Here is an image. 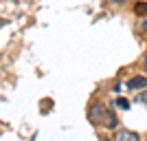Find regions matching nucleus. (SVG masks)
<instances>
[{
    "mask_svg": "<svg viewBox=\"0 0 147 141\" xmlns=\"http://www.w3.org/2000/svg\"><path fill=\"white\" fill-rule=\"evenodd\" d=\"M88 119H90L94 126L117 128V117H114V112L108 110V108H105V104H101V101H94V104L88 108Z\"/></svg>",
    "mask_w": 147,
    "mask_h": 141,
    "instance_id": "1",
    "label": "nucleus"
},
{
    "mask_svg": "<svg viewBox=\"0 0 147 141\" xmlns=\"http://www.w3.org/2000/svg\"><path fill=\"white\" fill-rule=\"evenodd\" d=\"M127 88L129 91H138V88H147V77L145 75H134L127 80Z\"/></svg>",
    "mask_w": 147,
    "mask_h": 141,
    "instance_id": "2",
    "label": "nucleus"
},
{
    "mask_svg": "<svg viewBox=\"0 0 147 141\" xmlns=\"http://www.w3.org/2000/svg\"><path fill=\"white\" fill-rule=\"evenodd\" d=\"M112 141H141V139H138V135L132 132V130H117V135H114Z\"/></svg>",
    "mask_w": 147,
    "mask_h": 141,
    "instance_id": "3",
    "label": "nucleus"
},
{
    "mask_svg": "<svg viewBox=\"0 0 147 141\" xmlns=\"http://www.w3.org/2000/svg\"><path fill=\"white\" fill-rule=\"evenodd\" d=\"M117 106L121 108V110H127V108H129V101H127L125 97H119V99H117Z\"/></svg>",
    "mask_w": 147,
    "mask_h": 141,
    "instance_id": "4",
    "label": "nucleus"
},
{
    "mask_svg": "<svg viewBox=\"0 0 147 141\" xmlns=\"http://www.w3.org/2000/svg\"><path fill=\"white\" fill-rule=\"evenodd\" d=\"M136 101H138V104H145V106H147V91L138 93V95H136Z\"/></svg>",
    "mask_w": 147,
    "mask_h": 141,
    "instance_id": "5",
    "label": "nucleus"
},
{
    "mask_svg": "<svg viewBox=\"0 0 147 141\" xmlns=\"http://www.w3.org/2000/svg\"><path fill=\"white\" fill-rule=\"evenodd\" d=\"M143 64H145V68H147V55H145V62H143Z\"/></svg>",
    "mask_w": 147,
    "mask_h": 141,
    "instance_id": "6",
    "label": "nucleus"
}]
</instances>
